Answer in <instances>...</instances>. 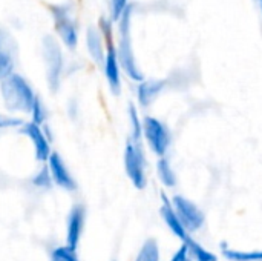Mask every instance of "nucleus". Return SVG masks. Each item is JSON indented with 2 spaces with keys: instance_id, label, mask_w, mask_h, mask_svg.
Masks as SVG:
<instances>
[{
  "instance_id": "obj_1",
  "label": "nucleus",
  "mask_w": 262,
  "mask_h": 261,
  "mask_svg": "<svg viewBox=\"0 0 262 261\" xmlns=\"http://www.w3.org/2000/svg\"><path fill=\"white\" fill-rule=\"evenodd\" d=\"M0 97L11 114H29L37 94L23 75L14 72L0 82Z\"/></svg>"
},
{
  "instance_id": "obj_2",
  "label": "nucleus",
  "mask_w": 262,
  "mask_h": 261,
  "mask_svg": "<svg viewBox=\"0 0 262 261\" xmlns=\"http://www.w3.org/2000/svg\"><path fill=\"white\" fill-rule=\"evenodd\" d=\"M130 15H132V6H127V9L118 20L120 40L117 45V54H118V62H120L121 71H124V74L130 80L140 83L144 80V74L137 63V57L134 54V48H132V42H130Z\"/></svg>"
},
{
  "instance_id": "obj_3",
  "label": "nucleus",
  "mask_w": 262,
  "mask_h": 261,
  "mask_svg": "<svg viewBox=\"0 0 262 261\" xmlns=\"http://www.w3.org/2000/svg\"><path fill=\"white\" fill-rule=\"evenodd\" d=\"M41 55L45 63L46 83L51 92H57L61 85V77L64 72V55L61 45L57 37L46 34L41 38Z\"/></svg>"
},
{
  "instance_id": "obj_4",
  "label": "nucleus",
  "mask_w": 262,
  "mask_h": 261,
  "mask_svg": "<svg viewBox=\"0 0 262 261\" xmlns=\"http://www.w3.org/2000/svg\"><path fill=\"white\" fill-rule=\"evenodd\" d=\"M52 20L57 38L69 51H74L78 46V25L72 17L71 3H54L48 6Z\"/></svg>"
},
{
  "instance_id": "obj_5",
  "label": "nucleus",
  "mask_w": 262,
  "mask_h": 261,
  "mask_svg": "<svg viewBox=\"0 0 262 261\" xmlns=\"http://www.w3.org/2000/svg\"><path fill=\"white\" fill-rule=\"evenodd\" d=\"M124 171L135 189L143 191L147 186V160L141 143L129 140L124 146Z\"/></svg>"
},
{
  "instance_id": "obj_6",
  "label": "nucleus",
  "mask_w": 262,
  "mask_h": 261,
  "mask_svg": "<svg viewBox=\"0 0 262 261\" xmlns=\"http://www.w3.org/2000/svg\"><path fill=\"white\" fill-rule=\"evenodd\" d=\"M143 138L158 158L167 155L172 145V132L164 122L157 117L146 115L143 118Z\"/></svg>"
},
{
  "instance_id": "obj_7",
  "label": "nucleus",
  "mask_w": 262,
  "mask_h": 261,
  "mask_svg": "<svg viewBox=\"0 0 262 261\" xmlns=\"http://www.w3.org/2000/svg\"><path fill=\"white\" fill-rule=\"evenodd\" d=\"M172 206H173L177 215L180 217L183 226L189 232V235L203 229V226L206 223V215L198 208L196 203H193L192 200H189L184 195H173Z\"/></svg>"
},
{
  "instance_id": "obj_8",
  "label": "nucleus",
  "mask_w": 262,
  "mask_h": 261,
  "mask_svg": "<svg viewBox=\"0 0 262 261\" xmlns=\"http://www.w3.org/2000/svg\"><path fill=\"white\" fill-rule=\"evenodd\" d=\"M18 131H20V134L26 135L28 140L31 142L37 162L41 163V165L48 163V160H49V157L52 154V149H51L49 137L46 135L43 126H38V125H35L32 122H26Z\"/></svg>"
},
{
  "instance_id": "obj_9",
  "label": "nucleus",
  "mask_w": 262,
  "mask_h": 261,
  "mask_svg": "<svg viewBox=\"0 0 262 261\" xmlns=\"http://www.w3.org/2000/svg\"><path fill=\"white\" fill-rule=\"evenodd\" d=\"M46 165H48V169H49L54 186H58L60 189L68 191V192H75L77 191V188H78L77 180L74 178L72 172L69 171L68 165L64 163L63 157L58 152L52 151V154H51Z\"/></svg>"
},
{
  "instance_id": "obj_10",
  "label": "nucleus",
  "mask_w": 262,
  "mask_h": 261,
  "mask_svg": "<svg viewBox=\"0 0 262 261\" xmlns=\"http://www.w3.org/2000/svg\"><path fill=\"white\" fill-rule=\"evenodd\" d=\"M86 228V206L81 203L72 205L66 217V246L77 251Z\"/></svg>"
},
{
  "instance_id": "obj_11",
  "label": "nucleus",
  "mask_w": 262,
  "mask_h": 261,
  "mask_svg": "<svg viewBox=\"0 0 262 261\" xmlns=\"http://www.w3.org/2000/svg\"><path fill=\"white\" fill-rule=\"evenodd\" d=\"M103 72L107 82V86L114 95H120L121 92V66L118 62L117 46L114 43L106 45V58L103 63Z\"/></svg>"
},
{
  "instance_id": "obj_12",
  "label": "nucleus",
  "mask_w": 262,
  "mask_h": 261,
  "mask_svg": "<svg viewBox=\"0 0 262 261\" xmlns=\"http://www.w3.org/2000/svg\"><path fill=\"white\" fill-rule=\"evenodd\" d=\"M160 214H161V218L164 222V225L169 228V231L177 237L180 238L181 242H186L187 237H189V232L186 231V228L183 226L180 217L177 215L173 206H172V200H169V197L161 192V208H160Z\"/></svg>"
},
{
  "instance_id": "obj_13",
  "label": "nucleus",
  "mask_w": 262,
  "mask_h": 261,
  "mask_svg": "<svg viewBox=\"0 0 262 261\" xmlns=\"http://www.w3.org/2000/svg\"><path fill=\"white\" fill-rule=\"evenodd\" d=\"M86 48L94 63L103 68L106 58V42L97 26H89L86 29Z\"/></svg>"
},
{
  "instance_id": "obj_14",
  "label": "nucleus",
  "mask_w": 262,
  "mask_h": 261,
  "mask_svg": "<svg viewBox=\"0 0 262 261\" xmlns=\"http://www.w3.org/2000/svg\"><path fill=\"white\" fill-rule=\"evenodd\" d=\"M166 83L164 80H143L138 83L137 86V100H138V105L141 108H149L155 100L157 97L161 94V91L164 89Z\"/></svg>"
},
{
  "instance_id": "obj_15",
  "label": "nucleus",
  "mask_w": 262,
  "mask_h": 261,
  "mask_svg": "<svg viewBox=\"0 0 262 261\" xmlns=\"http://www.w3.org/2000/svg\"><path fill=\"white\" fill-rule=\"evenodd\" d=\"M157 175H158V178H160V182H161V185L164 188L172 189L178 183L177 172H175V169H173V166H172V163H170V160L167 157L158 158V162H157Z\"/></svg>"
},
{
  "instance_id": "obj_16",
  "label": "nucleus",
  "mask_w": 262,
  "mask_h": 261,
  "mask_svg": "<svg viewBox=\"0 0 262 261\" xmlns=\"http://www.w3.org/2000/svg\"><path fill=\"white\" fill-rule=\"evenodd\" d=\"M223 257L229 261H262V251H238L221 243Z\"/></svg>"
},
{
  "instance_id": "obj_17",
  "label": "nucleus",
  "mask_w": 262,
  "mask_h": 261,
  "mask_svg": "<svg viewBox=\"0 0 262 261\" xmlns=\"http://www.w3.org/2000/svg\"><path fill=\"white\" fill-rule=\"evenodd\" d=\"M187 249H189V254L192 257L193 261H218V255L213 254L212 251L206 249L201 243H198L192 235L187 237L186 242H183Z\"/></svg>"
},
{
  "instance_id": "obj_18",
  "label": "nucleus",
  "mask_w": 262,
  "mask_h": 261,
  "mask_svg": "<svg viewBox=\"0 0 262 261\" xmlns=\"http://www.w3.org/2000/svg\"><path fill=\"white\" fill-rule=\"evenodd\" d=\"M127 117H129V125H130V140L135 143H141L143 118L140 117V112L134 103H129V106H127Z\"/></svg>"
},
{
  "instance_id": "obj_19",
  "label": "nucleus",
  "mask_w": 262,
  "mask_h": 261,
  "mask_svg": "<svg viewBox=\"0 0 262 261\" xmlns=\"http://www.w3.org/2000/svg\"><path fill=\"white\" fill-rule=\"evenodd\" d=\"M160 260H161V254H160V245H158V242H157L155 238H147V240L141 245V248H140V251H138V254H137V257H135V260L134 261Z\"/></svg>"
},
{
  "instance_id": "obj_20",
  "label": "nucleus",
  "mask_w": 262,
  "mask_h": 261,
  "mask_svg": "<svg viewBox=\"0 0 262 261\" xmlns=\"http://www.w3.org/2000/svg\"><path fill=\"white\" fill-rule=\"evenodd\" d=\"M0 54L3 55H8L14 60H17V55H18V45H17V40L14 38V35L5 29V28H0Z\"/></svg>"
},
{
  "instance_id": "obj_21",
  "label": "nucleus",
  "mask_w": 262,
  "mask_h": 261,
  "mask_svg": "<svg viewBox=\"0 0 262 261\" xmlns=\"http://www.w3.org/2000/svg\"><path fill=\"white\" fill-rule=\"evenodd\" d=\"M49 261H81L77 251L63 245V246H57L52 249L51 255H49Z\"/></svg>"
},
{
  "instance_id": "obj_22",
  "label": "nucleus",
  "mask_w": 262,
  "mask_h": 261,
  "mask_svg": "<svg viewBox=\"0 0 262 261\" xmlns=\"http://www.w3.org/2000/svg\"><path fill=\"white\" fill-rule=\"evenodd\" d=\"M29 115H31V122H32V123H35V125H38V126L46 125L48 109H46L45 103L41 102V98H40L38 95H37V98H35V102H34V105H32V109H31Z\"/></svg>"
},
{
  "instance_id": "obj_23",
  "label": "nucleus",
  "mask_w": 262,
  "mask_h": 261,
  "mask_svg": "<svg viewBox=\"0 0 262 261\" xmlns=\"http://www.w3.org/2000/svg\"><path fill=\"white\" fill-rule=\"evenodd\" d=\"M32 185L35 188H41V189H51L54 186L52 183V178H51V174H49V169H48V165L45 163L41 166V169L32 177Z\"/></svg>"
},
{
  "instance_id": "obj_24",
  "label": "nucleus",
  "mask_w": 262,
  "mask_h": 261,
  "mask_svg": "<svg viewBox=\"0 0 262 261\" xmlns=\"http://www.w3.org/2000/svg\"><path fill=\"white\" fill-rule=\"evenodd\" d=\"M26 122L23 118L14 115V114H5L0 112V129H14V128H21Z\"/></svg>"
},
{
  "instance_id": "obj_25",
  "label": "nucleus",
  "mask_w": 262,
  "mask_h": 261,
  "mask_svg": "<svg viewBox=\"0 0 262 261\" xmlns=\"http://www.w3.org/2000/svg\"><path fill=\"white\" fill-rule=\"evenodd\" d=\"M15 62L14 58L0 54V82L5 80L6 77H9L11 74H14V68H15Z\"/></svg>"
},
{
  "instance_id": "obj_26",
  "label": "nucleus",
  "mask_w": 262,
  "mask_h": 261,
  "mask_svg": "<svg viewBox=\"0 0 262 261\" xmlns=\"http://www.w3.org/2000/svg\"><path fill=\"white\" fill-rule=\"evenodd\" d=\"M127 2L129 0H111V20L118 22L124 11L127 9Z\"/></svg>"
},
{
  "instance_id": "obj_27",
  "label": "nucleus",
  "mask_w": 262,
  "mask_h": 261,
  "mask_svg": "<svg viewBox=\"0 0 262 261\" xmlns=\"http://www.w3.org/2000/svg\"><path fill=\"white\" fill-rule=\"evenodd\" d=\"M170 261H193V260H192V257H190V254H189L187 246L183 243V245H181V246L173 252V255H172Z\"/></svg>"
},
{
  "instance_id": "obj_28",
  "label": "nucleus",
  "mask_w": 262,
  "mask_h": 261,
  "mask_svg": "<svg viewBox=\"0 0 262 261\" xmlns=\"http://www.w3.org/2000/svg\"><path fill=\"white\" fill-rule=\"evenodd\" d=\"M258 2V6H259V9H261V12H262V0H256Z\"/></svg>"
}]
</instances>
